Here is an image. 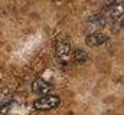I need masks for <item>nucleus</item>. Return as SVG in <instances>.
I'll list each match as a JSON object with an SVG mask.
<instances>
[{
  "label": "nucleus",
  "mask_w": 124,
  "mask_h": 115,
  "mask_svg": "<svg viewBox=\"0 0 124 115\" xmlns=\"http://www.w3.org/2000/svg\"><path fill=\"white\" fill-rule=\"evenodd\" d=\"M59 104H61V99L58 96L49 93V95H43L39 99H36L33 102V107H35V109H39V111H49V109L56 108Z\"/></svg>",
  "instance_id": "1"
},
{
  "label": "nucleus",
  "mask_w": 124,
  "mask_h": 115,
  "mask_svg": "<svg viewBox=\"0 0 124 115\" xmlns=\"http://www.w3.org/2000/svg\"><path fill=\"white\" fill-rule=\"evenodd\" d=\"M55 52H56V58L61 60L62 63H68L71 60V53H72V46L68 40H59L56 43V48H55Z\"/></svg>",
  "instance_id": "3"
},
{
  "label": "nucleus",
  "mask_w": 124,
  "mask_h": 115,
  "mask_svg": "<svg viewBox=\"0 0 124 115\" xmlns=\"http://www.w3.org/2000/svg\"><path fill=\"white\" fill-rule=\"evenodd\" d=\"M108 40V36L105 33H91L85 37V43L88 46H101Z\"/></svg>",
  "instance_id": "5"
},
{
  "label": "nucleus",
  "mask_w": 124,
  "mask_h": 115,
  "mask_svg": "<svg viewBox=\"0 0 124 115\" xmlns=\"http://www.w3.org/2000/svg\"><path fill=\"white\" fill-rule=\"evenodd\" d=\"M101 14L105 17L107 22H114L117 19L123 17V3H117V1H111L107 4V7L101 12Z\"/></svg>",
  "instance_id": "2"
},
{
  "label": "nucleus",
  "mask_w": 124,
  "mask_h": 115,
  "mask_svg": "<svg viewBox=\"0 0 124 115\" xmlns=\"http://www.w3.org/2000/svg\"><path fill=\"white\" fill-rule=\"evenodd\" d=\"M12 108V104H4L3 107H0V115H9Z\"/></svg>",
  "instance_id": "7"
},
{
  "label": "nucleus",
  "mask_w": 124,
  "mask_h": 115,
  "mask_svg": "<svg viewBox=\"0 0 124 115\" xmlns=\"http://www.w3.org/2000/svg\"><path fill=\"white\" fill-rule=\"evenodd\" d=\"M71 59H74L78 65H82L88 60V55L84 49H74L71 53Z\"/></svg>",
  "instance_id": "6"
},
{
  "label": "nucleus",
  "mask_w": 124,
  "mask_h": 115,
  "mask_svg": "<svg viewBox=\"0 0 124 115\" xmlns=\"http://www.w3.org/2000/svg\"><path fill=\"white\" fill-rule=\"evenodd\" d=\"M32 91H33V93L43 96V95H49L52 92V86L48 82H45L43 79H35L32 82Z\"/></svg>",
  "instance_id": "4"
}]
</instances>
